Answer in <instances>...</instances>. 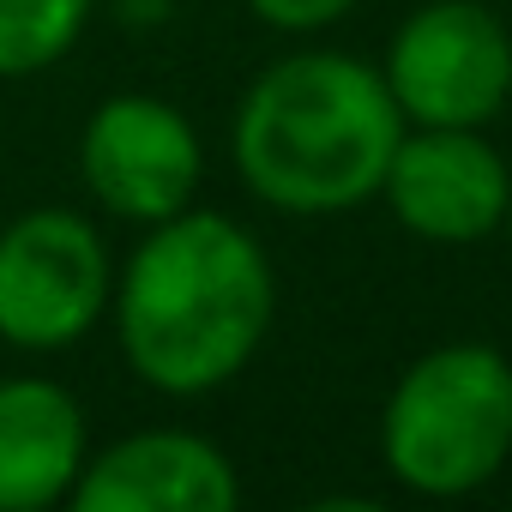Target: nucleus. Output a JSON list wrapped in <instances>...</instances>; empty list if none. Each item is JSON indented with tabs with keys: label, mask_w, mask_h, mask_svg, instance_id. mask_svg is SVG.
<instances>
[{
	"label": "nucleus",
	"mask_w": 512,
	"mask_h": 512,
	"mask_svg": "<svg viewBox=\"0 0 512 512\" xmlns=\"http://www.w3.org/2000/svg\"><path fill=\"white\" fill-rule=\"evenodd\" d=\"M500 235H512V193H506V223H500Z\"/></svg>",
	"instance_id": "nucleus-12"
},
{
	"label": "nucleus",
	"mask_w": 512,
	"mask_h": 512,
	"mask_svg": "<svg viewBox=\"0 0 512 512\" xmlns=\"http://www.w3.org/2000/svg\"><path fill=\"white\" fill-rule=\"evenodd\" d=\"M404 127H488L512 103V31L488 0H422L380 55Z\"/></svg>",
	"instance_id": "nucleus-5"
},
{
	"label": "nucleus",
	"mask_w": 512,
	"mask_h": 512,
	"mask_svg": "<svg viewBox=\"0 0 512 512\" xmlns=\"http://www.w3.org/2000/svg\"><path fill=\"white\" fill-rule=\"evenodd\" d=\"M404 115L380 61L290 49L247 79L229 115V169L278 217H344L380 199Z\"/></svg>",
	"instance_id": "nucleus-2"
},
{
	"label": "nucleus",
	"mask_w": 512,
	"mask_h": 512,
	"mask_svg": "<svg viewBox=\"0 0 512 512\" xmlns=\"http://www.w3.org/2000/svg\"><path fill=\"white\" fill-rule=\"evenodd\" d=\"M241 470L199 428H133L91 446L73 512H235Z\"/></svg>",
	"instance_id": "nucleus-8"
},
{
	"label": "nucleus",
	"mask_w": 512,
	"mask_h": 512,
	"mask_svg": "<svg viewBox=\"0 0 512 512\" xmlns=\"http://www.w3.org/2000/svg\"><path fill=\"white\" fill-rule=\"evenodd\" d=\"M241 7L278 37H320L332 25H344L362 0H241Z\"/></svg>",
	"instance_id": "nucleus-11"
},
{
	"label": "nucleus",
	"mask_w": 512,
	"mask_h": 512,
	"mask_svg": "<svg viewBox=\"0 0 512 512\" xmlns=\"http://www.w3.org/2000/svg\"><path fill=\"white\" fill-rule=\"evenodd\" d=\"M512 193V163L488 139V127H404L380 205L410 241L428 247H476L500 235Z\"/></svg>",
	"instance_id": "nucleus-7"
},
{
	"label": "nucleus",
	"mask_w": 512,
	"mask_h": 512,
	"mask_svg": "<svg viewBox=\"0 0 512 512\" xmlns=\"http://www.w3.org/2000/svg\"><path fill=\"white\" fill-rule=\"evenodd\" d=\"M73 163L91 211L127 229H151L199 205V187H205V139L193 115L157 91L103 97L79 127Z\"/></svg>",
	"instance_id": "nucleus-6"
},
{
	"label": "nucleus",
	"mask_w": 512,
	"mask_h": 512,
	"mask_svg": "<svg viewBox=\"0 0 512 512\" xmlns=\"http://www.w3.org/2000/svg\"><path fill=\"white\" fill-rule=\"evenodd\" d=\"M272 320V253L229 211L187 205L139 229L133 253L115 266V350L157 398H211L235 386L266 350Z\"/></svg>",
	"instance_id": "nucleus-1"
},
{
	"label": "nucleus",
	"mask_w": 512,
	"mask_h": 512,
	"mask_svg": "<svg viewBox=\"0 0 512 512\" xmlns=\"http://www.w3.org/2000/svg\"><path fill=\"white\" fill-rule=\"evenodd\" d=\"M380 464L416 500H464L512 464V356L482 338L422 350L380 404Z\"/></svg>",
	"instance_id": "nucleus-3"
},
{
	"label": "nucleus",
	"mask_w": 512,
	"mask_h": 512,
	"mask_svg": "<svg viewBox=\"0 0 512 512\" xmlns=\"http://www.w3.org/2000/svg\"><path fill=\"white\" fill-rule=\"evenodd\" d=\"M97 19V0H0V79L61 67Z\"/></svg>",
	"instance_id": "nucleus-10"
},
{
	"label": "nucleus",
	"mask_w": 512,
	"mask_h": 512,
	"mask_svg": "<svg viewBox=\"0 0 512 512\" xmlns=\"http://www.w3.org/2000/svg\"><path fill=\"white\" fill-rule=\"evenodd\" d=\"M85 458V404L55 374H0V512L67 506Z\"/></svg>",
	"instance_id": "nucleus-9"
},
{
	"label": "nucleus",
	"mask_w": 512,
	"mask_h": 512,
	"mask_svg": "<svg viewBox=\"0 0 512 512\" xmlns=\"http://www.w3.org/2000/svg\"><path fill=\"white\" fill-rule=\"evenodd\" d=\"M115 247L79 205H31L0 223V344L61 356L109 320Z\"/></svg>",
	"instance_id": "nucleus-4"
},
{
	"label": "nucleus",
	"mask_w": 512,
	"mask_h": 512,
	"mask_svg": "<svg viewBox=\"0 0 512 512\" xmlns=\"http://www.w3.org/2000/svg\"><path fill=\"white\" fill-rule=\"evenodd\" d=\"M0 350H7V344H0Z\"/></svg>",
	"instance_id": "nucleus-13"
}]
</instances>
